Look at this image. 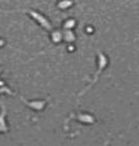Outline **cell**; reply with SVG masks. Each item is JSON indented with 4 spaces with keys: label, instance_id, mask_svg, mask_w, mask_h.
<instances>
[{
    "label": "cell",
    "instance_id": "9c48e42d",
    "mask_svg": "<svg viewBox=\"0 0 139 146\" xmlns=\"http://www.w3.org/2000/svg\"><path fill=\"white\" fill-rule=\"evenodd\" d=\"M74 25H75V21H72V19H70V21H68L65 23V27H66L67 30H71V29L74 27Z\"/></svg>",
    "mask_w": 139,
    "mask_h": 146
},
{
    "label": "cell",
    "instance_id": "5b68a950",
    "mask_svg": "<svg viewBox=\"0 0 139 146\" xmlns=\"http://www.w3.org/2000/svg\"><path fill=\"white\" fill-rule=\"evenodd\" d=\"M6 108L4 104H1V113H0V133H6L8 131V126H7L6 120Z\"/></svg>",
    "mask_w": 139,
    "mask_h": 146
},
{
    "label": "cell",
    "instance_id": "8992f818",
    "mask_svg": "<svg viewBox=\"0 0 139 146\" xmlns=\"http://www.w3.org/2000/svg\"><path fill=\"white\" fill-rule=\"evenodd\" d=\"M62 38L64 39V41L68 42V43L73 42L74 40H75V36H74V34L72 33V31H70V30L65 31V32L62 34Z\"/></svg>",
    "mask_w": 139,
    "mask_h": 146
},
{
    "label": "cell",
    "instance_id": "3957f363",
    "mask_svg": "<svg viewBox=\"0 0 139 146\" xmlns=\"http://www.w3.org/2000/svg\"><path fill=\"white\" fill-rule=\"evenodd\" d=\"M69 118L74 119L79 123L85 124V125H94L96 122V118L88 113H73L72 115H70Z\"/></svg>",
    "mask_w": 139,
    "mask_h": 146
},
{
    "label": "cell",
    "instance_id": "277c9868",
    "mask_svg": "<svg viewBox=\"0 0 139 146\" xmlns=\"http://www.w3.org/2000/svg\"><path fill=\"white\" fill-rule=\"evenodd\" d=\"M21 98V100H23V103H25L27 107L35 110V111H43V110L45 109L46 105H47V102H46V100H32V102H30V100H27L23 98Z\"/></svg>",
    "mask_w": 139,
    "mask_h": 146
},
{
    "label": "cell",
    "instance_id": "30bf717a",
    "mask_svg": "<svg viewBox=\"0 0 139 146\" xmlns=\"http://www.w3.org/2000/svg\"><path fill=\"white\" fill-rule=\"evenodd\" d=\"M3 45H4V41L2 39H0V47H2Z\"/></svg>",
    "mask_w": 139,
    "mask_h": 146
},
{
    "label": "cell",
    "instance_id": "8fae6325",
    "mask_svg": "<svg viewBox=\"0 0 139 146\" xmlns=\"http://www.w3.org/2000/svg\"><path fill=\"white\" fill-rule=\"evenodd\" d=\"M0 71H1V69H0Z\"/></svg>",
    "mask_w": 139,
    "mask_h": 146
},
{
    "label": "cell",
    "instance_id": "ba28073f",
    "mask_svg": "<svg viewBox=\"0 0 139 146\" xmlns=\"http://www.w3.org/2000/svg\"><path fill=\"white\" fill-rule=\"evenodd\" d=\"M71 4H72V2H71V1H69V0H62L61 2L59 3V7L61 9L68 8Z\"/></svg>",
    "mask_w": 139,
    "mask_h": 146
},
{
    "label": "cell",
    "instance_id": "7a4b0ae2",
    "mask_svg": "<svg viewBox=\"0 0 139 146\" xmlns=\"http://www.w3.org/2000/svg\"><path fill=\"white\" fill-rule=\"evenodd\" d=\"M21 11L27 12V13L30 14V15L32 16L33 18H34L35 21L39 23L41 27H43L45 30H47V31H51V30H52V25H51L50 21H49L48 19H47V18H46L45 16L43 15V14H41V13H39V12L35 11V10H31V9H27V10H21Z\"/></svg>",
    "mask_w": 139,
    "mask_h": 146
},
{
    "label": "cell",
    "instance_id": "6da1fadb",
    "mask_svg": "<svg viewBox=\"0 0 139 146\" xmlns=\"http://www.w3.org/2000/svg\"><path fill=\"white\" fill-rule=\"evenodd\" d=\"M107 65H108L107 56H106V55H104L103 53H98V71H96V74H94V78H92V81H91L90 83H89V84L87 85V86L85 87V88L83 89V90H82L79 94H78V96H82L83 94H85V92H87V91H88L91 87L96 84V82H98V77H100V75L102 74V71H103L104 69L107 67Z\"/></svg>",
    "mask_w": 139,
    "mask_h": 146
},
{
    "label": "cell",
    "instance_id": "52a82bcc",
    "mask_svg": "<svg viewBox=\"0 0 139 146\" xmlns=\"http://www.w3.org/2000/svg\"><path fill=\"white\" fill-rule=\"evenodd\" d=\"M62 39H63V38H62V34L59 32V31H57V32H54L52 34V40L55 42V43H59Z\"/></svg>",
    "mask_w": 139,
    "mask_h": 146
}]
</instances>
